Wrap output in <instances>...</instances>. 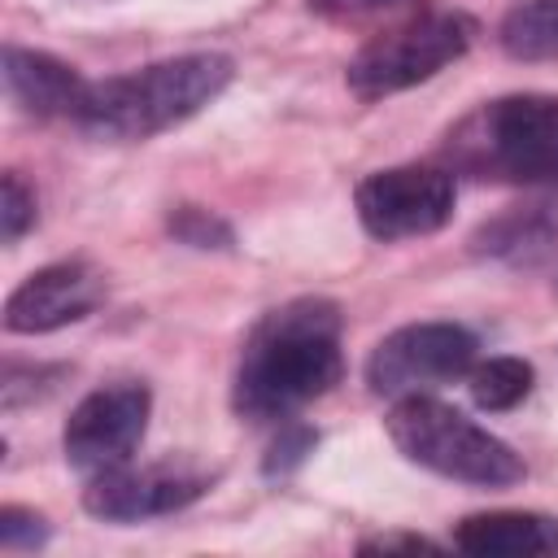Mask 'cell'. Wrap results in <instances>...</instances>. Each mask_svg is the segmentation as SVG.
<instances>
[{"mask_svg": "<svg viewBox=\"0 0 558 558\" xmlns=\"http://www.w3.org/2000/svg\"><path fill=\"white\" fill-rule=\"evenodd\" d=\"M532 379H536L532 362L510 357V353L488 357V362H480V366L466 371V388H471L475 405H480V410H493V414H497V410H514V405L532 392Z\"/></svg>", "mask_w": 558, "mask_h": 558, "instance_id": "15", "label": "cell"}, {"mask_svg": "<svg viewBox=\"0 0 558 558\" xmlns=\"http://www.w3.org/2000/svg\"><path fill=\"white\" fill-rule=\"evenodd\" d=\"M205 484L209 480L201 471H187L174 462H148V466L122 462L100 475H87L83 506L105 523H140V519H157L192 506L205 493Z\"/></svg>", "mask_w": 558, "mask_h": 558, "instance_id": "9", "label": "cell"}, {"mask_svg": "<svg viewBox=\"0 0 558 558\" xmlns=\"http://www.w3.org/2000/svg\"><path fill=\"white\" fill-rule=\"evenodd\" d=\"M314 440H318V436H314L310 427H301V423H292V427H283V432H279V440L270 445V458H266V471H270V475H275V471H279V475H283V471H292L296 462H305V453L314 449Z\"/></svg>", "mask_w": 558, "mask_h": 558, "instance_id": "19", "label": "cell"}, {"mask_svg": "<svg viewBox=\"0 0 558 558\" xmlns=\"http://www.w3.org/2000/svg\"><path fill=\"white\" fill-rule=\"evenodd\" d=\"M449 161L493 183H558V96L519 92L480 105L449 131Z\"/></svg>", "mask_w": 558, "mask_h": 558, "instance_id": "3", "label": "cell"}, {"mask_svg": "<svg viewBox=\"0 0 558 558\" xmlns=\"http://www.w3.org/2000/svg\"><path fill=\"white\" fill-rule=\"evenodd\" d=\"M170 231L192 248H227L231 244V227L222 218H214L209 209H196V205H179L170 214Z\"/></svg>", "mask_w": 558, "mask_h": 558, "instance_id": "17", "label": "cell"}, {"mask_svg": "<svg viewBox=\"0 0 558 558\" xmlns=\"http://www.w3.org/2000/svg\"><path fill=\"white\" fill-rule=\"evenodd\" d=\"M397 4H405V0H310V9H318L327 17H362V13H384Z\"/></svg>", "mask_w": 558, "mask_h": 558, "instance_id": "20", "label": "cell"}, {"mask_svg": "<svg viewBox=\"0 0 558 558\" xmlns=\"http://www.w3.org/2000/svg\"><path fill=\"white\" fill-rule=\"evenodd\" d=\"M453 174L440 166H388L366 174L353 192L357 222L384 244L440 231L453 218Z\"/></svg>", "mask_w": 558, "mask_h": 558, "instance_id": "6", "label": "cell"}, {"mask_svg": "<svg viewBox=\"0 0 558 558\" xmlns=\"http://www.w3.org/2000/svg\"><path fill=\"white\" fill-rule=\"evenodd\" d=\"M39 218V201H35V187H26V179L17 170H4L0 179V235L4 244H17Z\"/></svg>", "mask_w": 558, "mask_h": 558, "instance_id": "16", "label": "cell"}, {"mask_svg": "<svg viewBox=\"0 0 558 558\" xmlns=\"http://www.w3.org/2000/svg\"><path fill=\"white\" fill-rule=\"evenodd\" d=\"M44 541H48L44 514H35V510H26V506H4V510H0V545H4L9 554H17V549H39Z\"/></svg>", "mask_w": 558, "mask_h": 558, "instance_id": "18", "label": "cell"}, {"mask_svg": "<svg viewBox=\"0 0 558 558\" xmlns=\"http://www.w3.org/2000/svg\"><path fill=\"white\" fill-rule=\"evenodd\" d=\"M0 74H4L9 100H13L26 118H70V122H74L78 109H83L87 78H83L74 65H65L61 57H52V52L9 44Z\"/></svg>", "mask_w": 558, "mask_h": 558, "instance_id": "11", "label": "cell"}, {"mask_svg": "<svg viewBox=\"0 0 558 558\" xmlns=\"http://www.w3.org/2000/svg\"><path fill=\"white\" fill-rule=\"evenodd\" d=\"M340 375V310L323 296H301L253 327L235 371V410L253 423L288 418L331 392Z\"/></svg>", "mask_w": 558, "mask_h": 558, "instance_id": "1", "label": "cell"}, {"mask_svg": "<svg viewBox=\"0 0 558 558\" xmlns=\"http://www.w3.org/2000/svg\"><path fill=\"white\" fill-rule=\"evenodd\" d=\"M475 336L458 323H405L375 344L366 384L375 397L427 392L436 384L462 379L475 366Z\"/></svg>", "mask_w": 558, "mask_h": 558, "instance_id": "7", "label": "cell"}, {"mask_svg": "<svg viewBox=\"0 0 558 558\" xmlns=\"http://www.w3.org/2000/svg\"><path fill=\"white\" fill-rule=\"evenodd\" d=\"M475 253L497 257V262H514V266H532L541 262L554 244H558V218L549 214V205H519L493 222H484L475 231Z\"/></svg>", "mask_w": 558, "mask_h": 558, "instance_id": "13", "label": "cell"}, {"mask_svg": "<svg viewBox=\"0 0 558 558\" xmlns=\"http://www.w3.org/2000/svg\"><path fill=\"white\" fill-rule=\"evenodd\" d=\"M235 65L222 52H183L170 61H153L100 83H87L83 109L74 126L105 144H140L153 140L192 113H201L209 100L222 96Z\"/></svg>", "mask_w": 558, "mask_h": 558, "instance_id": "2", "label": "cell"}, {"mask_svg": "<svg viewBox=\"0 0 558 558\" xmlns=\"http://www.w3.org/2000/svg\"><path fill=\"white\" fill-rule=\"evenodd\" d=\"M497 39L514 61H558V0H519L501 17Z\"/></svg>", "mask_w": 558, "mask_h": 558, "instance_id": "14", "label": "cell"}, {"mask_svg": "<svg viewBox=\"0 0 558 558\" xmlns=\"http://www.w3.org/2000/svg\"><path fill=\"white\" fill-rule=\"evenodd\" d=\"M471 35H475V22L462 13L410 17V22L375 35L371 44H362L357 57L349 61L344 78H349L353 96H362V100L405 92V87L440 74L445 65H453L471 48Z\"/></svg>", "mask_w": 558, "mask_h": 558, "instance_id": "5", "label": "cell"}, {"mask_svg": "<svg viewBox=\"0 0 558 558\" xmlns=\"http://www.w3.org/2000/svg\"><path fill=\"white\" fill-rule=\"evenodd\" d=\"M453 545L475 558H536L558 554V519L532 510H488L466 514L453 527Z\"/></svg>", "mask_w": 558, "mask_h": 558, "instance_id": "12", "label": "cell"}, {"mask_svg": "<svg viewBox=\"0 0 558 558\" xmlns=\"http://www.w3.org/2000/svg\"><path fill=\"white\" fill-rule=\"evenodd\" d=\"M148 414H153V392L135 379L87 392L70 410L65 432H61L65 462L78 475H100L109 466L131 462V453L140 449L148 432Z\"/></svg>", "mask_w": 558, "mask_h": 558, "instance_id": "8", "label": "cell"}, {"mask_svg": "<svg viewBox=\"0 0 558 558\" xmlns=\"http://www.w3.org/2000/svg\"><path fill=\"white\" fill-rule=\"evenodd\" d=\"M388 436L405 462L440 480L475 488H510L523 480V458L501 436L427 392L397 397V405L388 410Z\"/></svg>", "mask_w": 558, "mask_h": 558, "instance_id": "4", "label": "cell"}, {"mask_svg": "<svg viewBox=\"0 0 558 558\" xmlns=\"http://www.w3.org/2000/svg\"><path fill=\"white\" fill-rule=\"evenodd\" d=\"M105 301V275L87 262H52L26 275L4 301V331L44 336L83 323Z\"/></svg>", "mask_w": 558, "mask_h": 558, "instance_id": "10", "label": "cell"}, {"mask_svg": "<svg viewBox=\"0 0 558 558\" xmlns=\"http://www.w3.org/2000/svg\"><path fill=\"white\" fill-rule=\"evenodd\" d=\"M362 554H392V549H410V554H418V549H436L427 536H375V541H362L357 545Z\"/></svg>", "mask_w": 558, "mask_h": 558, "instance_id": "21", "label": "cell"}]
</instances>
